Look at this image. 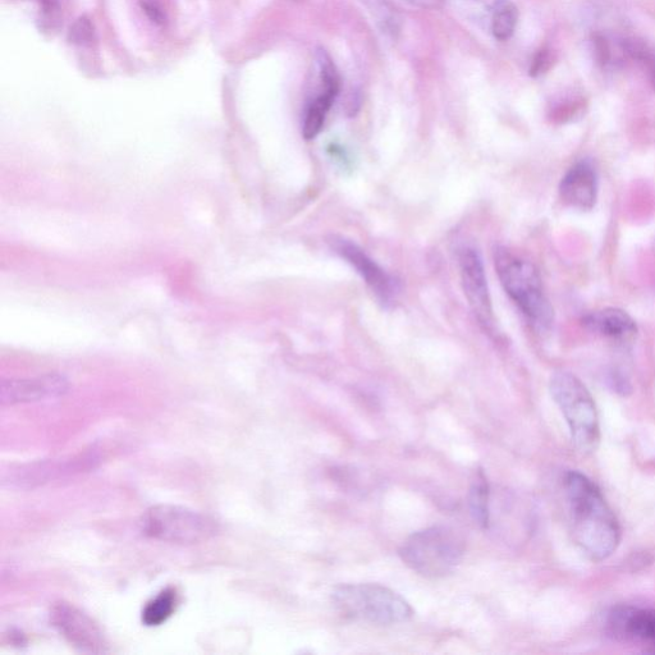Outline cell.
Here are the masks:
<instances>
[{
  "label": "cell",
  "instance_id": "obj_1",
  "mask_svg": "<svg viewBox=\"0 0 655 655\" xmlns=\"http://www.w3.org/2000/svg\"><path fill=\"white\" fill-rule=\"evenodd\" d=\"M565 490L576 544L590 560H607L621 542L615 513L588 476L571 471L566 475Z\"/></svg>",
  "mask_w": 655,
  "mask_h": 655
},
{
  "label": "cell",
  "instance_id": "obj_2",
  "mask_svg": "<svg viewBox=\"0 0 655 655\" xmlns=\"http://www.w3.org/2000/svg\"><path fill=\"white\" fill-rule=\"evenodd\" d=\"M493 258L503 290L521 313L535 328L551 327L553 308L545 296L542 278L534 264L502 246L496 247Z\"/></svg>",
  "mask_w": 655,
  "mask_h": 655
},
{
  "label": "cell",
  "instance_id": "obj_3",
  "mask_svg": "<svg viewBox=\"0 0 655 655\" xmlns=\"http://www.w3.org/2000/svg\"><path fill=\"white\" fill-rule=\"evenodd\" d=\"M465 551V539L456 529L437 525L410 535L400 548V557L416 574L442 579L456 571Z\"/></svg>",
  "mask_w": 655,
  "mask_h": 655
},
{
  "label": "cell",
  "instance_id": "obj_4",
  "mask_svg": "<svg viewBox=\"0 0 655 655\" xmlns=\"http://www.w3.org/2000/svg\"><path fill=\"white\" fill-rule=\"evenodd\" d=\"M334 606L343 616L374 625L410 621L414 609L395 590L379 584H342L332 592Z\"/></svg>",
  "mask_w": 655,
  "mask_h": 655
},
{
  "label": "cell",
  "instance_id": "obj_5",
  "mask_svg": "<svg viewBox=\"0 0 655 655\" xmlns=\"http://www.w3.org/2000/svg\"><path fill=\"white\" fill-rule=\"evenodd\" d=\"M551 395L569 425L577 450L593 453L600 442L597 406L588 388L574 374L558 371L549 383Z\"/></svg>",
  "mask_w": 655,
  "mask_h": 655
},
{
  "label": "cell",
  "instance_id": "obj_6",
  "mask_svg": "<svg viewBox=\"0 0 655 655\" xmlns=\"http://www.w3.org/2000/svg\"><path fill=\"white\" fill-rule=\"evenodd\" d=\"M141 526L146 537L172 544H198L217 533V525L209 517L174 505L149 508Z\"/></svg>",
  "mask_w": 655,
  "mask_h": 655
},
{
  "label": "cell",
  "instance_id": "obj_7",
  "mask_svg": "<svg viewBox=\"0 0 655 655\" xmlns=\"http://www.w3.org/2000/svg\"><path fill=\"white\" fill-rule=\"evenodd\" d=\"M328 244L334 253L356 270L384 306L395 304L401 293L400 282L395 277L380 267L360 246L345 237L331 236Z\"/></svg>",
  "mask_w": 655,
  "mask_h": 655
},
{
  "label": "cell",
  "instance_id": "obj_8",
  "mask_svg": "<svg viewBox=\"0 0 655 655\" xmlns=\"http://www.w3.org/2000/svg\"><path fill=\"white\" fill-rule=\"evenodd\" d=\"M98 462L99 457L95 452L58 458V460L39 461L4 471L2 480L3 484H8L9 487L34 488L53 482V480L62 479L64 476L93 469Z\"/></svg>",
  "mask_w": 655,
  "mask_h": 655
},
{
  "label": "cell",
  "instance_id": "obj_9",
  "mask_svg": "<svg viewBox=\"0 0 655 655\" xmlns=\"http://www.w3.org/2000/svg\"><path fill=\"white\" fill-rule=\"evenodd\" d=\"M606 627L612 639L655 652V608L621 604L608 613Z\"/></svg>",
  "mask_w": 655,
  "mask_h": 655
},
{
  "label": "cell",
  "instance_id": "obj_10",
  "mask_svg": "<svg viewBox=\"0 0 655 655\" xmlns=\"http://www.w3.org/2000/svg\"><path fill=\"white\" fill-rule=\"evenodd\" d=\"M50 621L59 634L80 652H107V641L102 630L89 616L71 604H56L50 612Z\"/></svg>",
  "mask_w": 655,
  "mask_h": 655
},
{
  "label": "cell",
  "instance_id": "obj_11",
  "mask_svg": "<svg viewBox=\"0 0 655 655\" xmlns=\"http://www.w3.org/2000/svg\"><path fill=\"white\" fill-rule=\"evenodd\" d=\"M462 288L479 323L492 331L494 316L482 255L473 247H464L458 255Z\"/></svg>",
  "mask_w": 655,
  "mask_h": 655
},
{
  "label": "cell",
  "instance_id": "obj_12",
  "mask_svg": "<svg viewBox=\"0 0 655 655\" xmlns=\"http://www.w3.org/2000/svg\"><path fill=\"white\" fill-rule=\"evenodd\" d=\"M68 382L57 374L41 375L29 379L3 380L0 402L3 406L54 400L66 395Z\"/></svg>",
  "mask_w": 655,
  "mask_h": 655
},
{
  "label": "cell",
  "instance_id": "obj_13",
  "mask_svg": "<svg viewBox=\"0 0 655 655\" xmlns=\"http://www.w3.org/2000/svg\"><path fill=\"white\" fill-rule=\"evenodd\" d=\"M560 194L563 203L579 210H592L598 198V174L592 164H575L562 178Z\"/></svg>",
  "mask_w": 655,
  "mask_h": 655
},
{
  "label": "cell",
  "instance_id": "obj_14",
  "mask_svg": "<svg viewBox=\"0 0 655 655\" xmlns=\"http://www.w3.org/2000/svg\"><path fill=\"white\" fill-rule=\"evenodd\" d=\"M583 324L589 332L612 340L630 341L638 333L635 320L626 311L608 308L586 315Z\"/></svg>",
  "mask_w": 655,
  "mask_h": 655
},
{
  "label": "cell",
  "instance_id": "obj_15",
  "mask_svg": "<svg viewBox=\"0 0 655 655\" xmlns=\"http://www.w3.org/2000/svg\"><path fill=\"white\" fill-rule=\"evenodd\" d=\"M467 503H469L470 515L475 524L482 529H488L490 525V488L483 473H479L478 479L471 487Z\"/></svg>",
  "mask_w": 655,
  "mask_h": 655
},
{
  "label": "cell",
  "instance_id": "obj_16",
  "mask_svg": "<svg viewBox=\"0 0 655 655\" xmlns=\"http://www.w3.org/2000/svg\"><path fill=\"white\" fill-rule=\"evenodd\" d=\"M519 21V9L511 0H496L492 8V32L494 38L506 41L511 38Z\"/></svg>",
  "mask_w": 655,
  "mask_h": 655
},
{
  "label": "cell",
  "instance_id": "obj_17",
  "mask_svg": "<svg viewBox=\"0 0 655 655\" xmlns=\"http://www.w3.org/2000/svg\"><path fill=\"white\" fill-rule=\"evenodd\" d=\"M383 34L396 38L401 30V16L388 0H360Z\"/></svg>",
  "mask_w": 655,
  "mask_h": 655
},
{
  "label": "cell",
  "instance_id": "obj_18",
  "mask_svg": "<svg viewBox=\"0 0 655 655\" xmlns=\"http://www.w3.org/2000/svg\"><path fill=\"white\" fill-rule=\"evenodd\" d=\"M177 595L173 589L168 588L163 590L158 595L146 604L143 612V622L146 626H160L173 615L176 609Z\"/></svg>",
  "mask_w": 655,
  "mask_h": 655
},
{
  "label": "cell",
  "instance_id": "obj_19",
  "mask_svg": "<svg viewBox=\"0 0 655 655\" xmlns=\"http://www.w3.org/2000/svg\"><path fill=\"white\" fill-rule=\"evenodd\" d=\"M334 100L336 98H333V96L322 93L311 103L308 112H306L304 128H302V134H304L306 140H313L320 134L325 117H327Z\"/></svg>",
  "mask_w": 655,
  "mask_h": 655
},
{
  "label": "cell",
  "instance_id": "obj_20",
  "mask_svg": "<svg viewBox=\"0 0 655 655\" xmlns=\"http://www.w3.org/2000/svg\"><path fill=\"white\" fill-rule=\"evenodd\" d=\"M316 62H318L320 80L323 84V94L337 98L340 93L341 79L336 66L327 50L319 48L316 50Z\"/></svg>",
  "mask_w": 655,
  "mask_h": 655
},
{
  "label": "cell",
  "instance_id": "obj_21",
  "mask_svg": "<svg viewBox=\"0 0 655 655\" xmlns=\"http://www.w3.org/2000/svg\"><path fill=\"white\" fill-rule=\"evenodd\" d=\"M95 38L94 25L87 17H80L79 20L71 26L70 40L73 44L87 45L93 43Z\"/></svg>",
  "mask_w": 655,
  "mask_h": 655
},
{
  "label": "cell",
  "instance_id": "obj_22",
  "mask_svg": "<svg viewBox=\"0 0 655 655\" xmlns=\"http://www.w3.org/2000/svg\"><path fill=\"white\" fill-rule=\"evenodd\" d=\"M551 63V54H549L547 50H542V52H539L537 57L534 58L533 64H531V76L537 77L543 75V73L549 70Z\"/></svg>",
  "mask_w": 655,
  "mask_h": 655
},
{
  "label": "cell",
  "instance_id": "obj_23",
  "mask_svg": "<svg viewBox=\"0 0 655 655\" xmlns=\"http://www.w3.org/2000/svg\"><path fill=\"white\" fill-rule=\"evenodd\" d=\"M143 8L146 15H148L151 21L155 22V24L158 25L164 24V20H166V17H164L162 8H160L157 3L148 2V0H145V2L143 3Z\"/></svg>",
  "mask_w": 655,
  "mask_h": 655
},
{
  "label": "cell",
  "instance_id": "obj_24",
  "mask_svg": "<svg viewBox=\"0 0 655 655\" xmlns=\"http://www.w3.org/2000/svg\"><path fill=\"white\" fill-rule=\"evenodd\" d=\"M405 2L420 9H430V11H435V9H442L446 0H405Z\"/></svg>",
  "mask_w": 655,
  "mask_h": 655
},
{
  "label": "cell",
  "instance_id": "obj_25",
  "mask_svg": "<svg viewBox=\"0 0 655 655\" xmlns=\"http://www.w3.org/2000/svg\"><path fill=\"white\" fill-rule=\"evenodd\" d=\"M44 17L54 20L59 12L58 0H39Z\"/></svg>",
  "mask_w": 655,
  "mask_h": 655
}]
</instances>
